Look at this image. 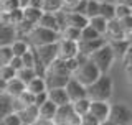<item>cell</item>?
Returning a JSON list of instances; mask_svg holds the SVG:
<instances>
[{
  "instance_id": "obj_1",
  "label": "cell",
  "mask_w": 132,
  "mask_h": 125,
  "mask_svg": "<svg viewBox=\"0 0 132 125\" xmlns=\"http://www.w3.org/2000/svg\"><path fill=\"white\" fill-rule=\"evenodd\" d=\"M112 79L107 74H101L97 81H94L91 86L86 87V94H88L89 101H99V102H107L112 95Z\"/></svg>"
},
{
  "instance_id": "obj_2",
  "label": "cell",
  "mask_w": 132,
  "mask_h": 125,
  "mask_svg": "<svg viewBox=\"0 0 132 125\" xmlns=\"http://www.w3.org/2000/svg\"><path fill=\"white\" fill-rule=\"evenodd\" d=\"M27 38L31 43L33 48H38V46H45V44L58 43V41L61 40V36H60V33L51 31V30H48V28H43V26H38V25H36Z\"/></svg>"
},
{
  "instance_id": "obj_3",
  "label": "cell",
  "mask_w": 132,
  "mask_h": 125,
  "mask_svg": "<svg viewBox=\"0 0 132 125\" xmlns=\"http://www.w3.org/2000/svg\"><path fill=\"white\" fill-rule=\"evenodd\" d=\"M114 59H116V58H114V53H112V49H111V46L107 43L89 56V61L99 69V73H101V74H107V71L111 69Z\"/></svg>"
},
{
  "instance_id": "obj_4",
  "label": "cell",
  "mask_w": 132,
  "mask_h": 125,
  "mask_svg": "<svg viewBox=\"0 0 132 125\" xmlns=\"http://www.w3.org/2000/svg\"><path fill=\"white\" fill-rule=\"evenodd\" d=\"M73 77L76 79L78 82H81L84 87H88V86L93 84L94 81H97V79L101 77V73H99V69L93 62L88 61V62H84V64H81L79 68H78V71L73 74Z\"/></svg>"
},
{
  "instance_id": "obj_5",
  "label": "cell",
  "mask_w": 132,
  "mask_h": 125,
  "mask_svg": "<svg viewBox=\"0 0 132 125\" xmlns=\"http://www.w3.org/2000/svg\"><path fill=\"white\" fill-rule=\"evenodd\" d=\"M116 125H130L132 123V110L126 104H114L111 105L109 110V119Z\"/></svg>"
},
{
  "instance_id": "obj_6",
  "label": "cell",
  "mask_w": 132,
  "mask_h": 125,
  "mask_svg": "<svg viewBox=\"0 0 132 125\" xmlns=\"http://www.w3.org/2000/svg\"><path fill=\"white\" fill-rule=\"evenodd\" d=\"M53 123L55 125H81V117L78 114H74L73 105L68 104V105L58 107Z\"/></svg>"
},
{
  "instance_id": "obj_7",
  "label": "cell",
  "mask_w": 132,
  "mask_h": 125,
  "mask_svg": "<svg viewBox=\"0 0 132 125\" xmlns=\"http://www.w3.org/2000/svg\"><path fill=\"white\" fill-rule=\"evenodd\" d=\"M66 94H68L69 97V102H76V101H81V99H86L88 97V94H86V87L81 84V82H78L76 79L71 76V79L68 81V84L64 87Z\"/></svg>"
},
{
  "instance_id": "obj_8",
  "label": "cell",
  "mask_w": 132,
  "mask_h": 125,
  "mask_svg": "<svg viewBox=\"0 0 132 125\" xmlns=\"http://www.w3.org/2000/svg\"><path fill=\"white\" fill-rule=\"evenodd\" d=\"M79 53L76 41H68V40H60L58 41V59H71L76 58V55Z\"/></svg>"
},
{
  "instance_id": "obj_9",
  "label": "cell",
  "mask_w": 132,
  "mask_h": 125,
  "mask_svg": "<svg viewBox=\"0 0 132 125\" xmlns=\"http://www.w3.org/2000/svg\"><path fill=\"white\" fill-rule=\"evenodd\" d=\"M35 49H36V55H38V58L41 59V62H43L46 68L55 59H58V43L38 46V48H35Z\"/></svg>"
},
{
  "instance_id": "obj_10",
  "label": "cell",
  "mask_w": 132,
  "mask_h": 125,
  "mask_svg": "<svg viewBox=\"0 0 132 125\" xmlns=\"http://www.w3.org/2000/svg\"><path fill=\"white\" fill-rule=\"evenodd\" d=\"M109 110H111V105H109L107 102L91 101V105H89V114L93 115V117L96 119L99 123L109 119Z\"/></svg>"
},
{
  "instance_id": "obj_11",
  "label": "cell",
  "mask_w": 132,
  "mask_h": 125,
  "mask_svg": "<svg viewBox=\"0 0 132 125\" xmlns=\"http://www.w3.org/2000/svg\"><path fill=\"white\" fill-rule=\"evenodd\" d=\"M106 43H107V40L104 36H99V38L91 40V41H79V43H78V48H79V53H82V55H86V56H91L94 51H97L99 48L104 46Z\"/></svg>"
},
{
  "instance_id": "obj_12",
  "label": "cell",
  "mask_w": 132,
  "mask_h": 125,
  "mask_svg": "<svg viewBox=\"0 0 132 125\" xmlns=\"http://www.w3.org/2000/svg\"><path fill=\"white\" fill-rule=\"evenodd\" d=\"M104 38L107 41H114V40H126V35H124L121 25H119V20H109L107 22V28H106V35Z\"/></svg>"
},
{
  "instance_id": "obj_13",
  "label": "cell",
  "mask_w": 132,
  "mask_h": 125,
  "mask_svg": "<svg viewBox=\"0 0 132 125\" xmlns=\"http://www.w3.org/2000/svg\"><path fill=\"white\" fill-rule=\"evenodd\" d=\"M69 79H71V76H56V74L46 73V76H45L46 91H51V89H64Z\"/></svg>"
},
{
  "instance_id": "obj_14",
  "label": "cell",
  "mask_w": 132,
  "mask_h": 125,
  "mask_svg": "<svg viewBox=\"0 0 132 125\" xmlns=\"http://www.w3.org/2000/svg\"><path fill=\"white\" fill-rule=\"evenodd\" d=\"M64 20H66V26H73V28H78V30L86 28L89 22L84 15L74 13V12H66V10H64Z\"/></svg>"
},
{
  "instance_id": "obj_15",
  "label": "cell",
  "mask_w": 132,
  "mask_h": 125,
  "mask_svg": "<svg viewBox=\"0 0 132 125\" xmlns=\"http://www.w3.org/2000/svg\"><path fill=\"white\" fill-rule=\"evenodd\" d=\"M23 20V10L18 8V10H13V12H0V22L3 25H8V26H16L20 25Z\"/></svg>"
},
{
  "instance_id": "obj_16",
  "label": "cell",
  "mask_w": 132,
  "mask_h": 125,
  "mask_svg": "<svg viewBox=\"0 0 132 125\" xmlns=\"http://www.w3.org/2000/svg\"><path fill=\"white\" fill-rule=\"evenodd\" d=\"M46 94H48V101L55 104L56 107H63V105L71 104L64 89H51V91H46Z\"/></svg>"
},
{
  "instance_id": "obj_17",
  "label": "cell",
  "mask_w": 132,
  "mask_h": 125,
  "mask_svg": "<svg viewBox=\"0 0 132 125\" xmlns=\"http://www.w3.org/2000/svg\"><path fill=\"white\" fill-rule=\"evenodd\" d=\"M16 40V31L13 26H8L0 22V48L10 46L12 43Z\"/></svg>"
},
{
  "instance_id": "obj_18",
  "label": "cell",
  "mask_w": 132,
  "mask_h": 125,
  "mask_svg": "<svg viewBox=\"0 0 132 125\" xmlns=\"http://www.w3.org/2000/svg\"><path fill=\"white\" fill-rule=\"evenodd\" d=\"M16 115L22 120V125H33L38 120V107H35V105L25 107L23 110L16 112Z\"/></svg>"
},
{
  "instance_id": "obj_19",
  "label": "cell",
  "mask_w": 132,
  "mask_h": 125,
  "mask_svg": "<svg viewBox=\"0 0 132 125\" xmlns=\"http://www.w3.org/2000/svg\"><path fill=\"white\" fill-rule=\"evenodd\" d=\"M13 99L5 92H0V122L10 114H13Z\"/></svg>"
},
{
  "instance_id": "obj_20",
  "label": "cell",
  "mask_w": 132,
  "mask_h": 125,
  "mask_svg": "<svg viewBox=\"0 0 132 125\" xmlns=\"http://www.w3.org/2000/svg\"><path fill=\"white\" fill-rule=\"evenodd\" d=\"M23 91H27V86L23 84L20 79H16L13 77L12 81H8L7 82V87H5V94H8L12 99H16L20 94L23 92Z\"/></svg>"
},
{
  "instance_id": "obj_21",
  "label": "cell",
  "mask_w": 132,
  "mask_h": 125,
  "mask_svg": "<svg viewBox=\"0 0 132 125\" xmlns=\"http://www.w3.org/2000/svg\"><path fill=\"white\" fill-rule=\"evenodd\" d=\"M107 44L111 46V49H112V53H114V58H124V55H126V51H127V48H129V44H130V41L129 40H114V41H107Z\"/></svg>"
},
{
  "instance_id": "obj_22",
  "label": "cell",
  "mask_w": 132,
  "mask_h": 125,
  "mask_svg": "<svg viewBox=\"0 0 132 125\" xmlns=\"http://www.w3.org/2000/svg\"><path fill=\"white\" fill-rule=\"evenodd\" d=\"M56 110H58V107L55 105V104H51L50 101H46L43 105L38 107V119L51 120V122H53V119H55V115H56Z\"/></svg>"
},
{
  "instance_id": "obj_23",
  "label": "cell",
  "mask_w": 132,
  "mask_h": 125,
  "mask_svg": "<svg viewBox=\"0 0 132 125\" xmlns=\"http://www.w3.org/2000/svg\"><path fill=\"white\" fill-rule=\"evenodd\" d=\"M46 73L50 74H56V76H71V73L66 68V62L63 59H55L51 64L48 66Z\"/></svg>"
},
{
  "instance_id": "obj_24",
  "label": "cell",
  "mask_w": 132,
  "mask_h": 125,
  "mask_svg": "<svg viewBox=\"0 0 132 125\" xmlns=\"http://www.w3.org/2000/svg\"><path fill=\"white\" fill-rule=\"evenodd\" d=\"M38 26H43V28H48V30H51V31L60 33V26H58L56 18H55L53 13H43L41 15V18L38 22Z\"/></svg>"
},
{
  "instance_id": "obj_25",
  "label": "cell",
  "mask_w": 132,
  "mask_h": 125,
  "mask_svg": "<svg viewBox=\"0 0 132 125\" xmlns=\"http://www.w3.org/2000/svg\"><path fill=\"white\" fill-rule=\"evenodd\" d=\"M27 91L30 94H33V95L41 94V92H46V84H45V79H41V77L31 79V81L27 84Z\"/></svg>"
},
{
  "instance_id": "obj_26",
  "label": "cell",
  "mask_w": 132,
  "mask_h": 125,
  "mask_svg": "<svg viewBox=\"0 0 132 125\" xmlns=\"http://www.w3.org/2000/svg\"><path fill=\"white\" fill-rule=\"evenodd\" d=\"M22 10H23V20H27V22H30L33 25H38L43 12L38 10V8H31V7H25Z\"/></svg>"
},
{
  "instance_id": "obj_27",
  "label": "cell",
  "mask_w": 132,
  "mask_h": 125,
  "mask_svg": "<svg viewBox=\"0 0 132 125\" xmlns=\"http://www.w3.org/2000/svg\"><path fill=\"white\" fill-rule=\"evenodd\" d=\"M114 12H116V5L109 2H99V16L109 22V20L114 18Z\"/></svg>"
},
{
  "instance_id": "obj_28",
  "label": "cell",
  "mask_w": 132,
  "mask_h": 125,
  "mask_svg": "<svg viewBox=\"0 0 132 125\" xmlns=\"http://www.w3.org/2000/svg\"><path fill=\"white\" fill-rule=\"evenodd\" d=\"M88 25L91 28H93V30H96L99 35L101 36H104L106 35V28H107V22L104 18H102V16H93V18H89V22H88Z\"/></svg>"
},
{
  "instance_id": "obj_29",
  "label": "cell",
  "mask_w": 132,
  "mask_h": 125,
  "mask_svg": "<svg viewBox=\"0 0 132 125\" xmlns=\"http://www.w3.org/2000/svg\"><path fill=\"white\" fill-rule=\"evenodd\" d=\"M60 36H61V40H68V41H76V43H79V40H81V30L73 28V26H66V28L61 30Z\"/></svg>"
},
{
  "instance_id": "obj_30",
  "label": "cell",
  "mask_w": 132,
  "mask_h": 125,
  "mask_svg": "<svg viewBox=\"0 0 132 125\" xmlns=\"http://www.w3.org/2000/svg\"><path fill=\"white\" fill-rule=\"evenodd\" d=\"M60 10H63V2L61 0H43V5H41L43 13H56Z\"/></svg>"
},
{
  "instance_id": "obj_31",
  "label": "cell",
  "mask_w": 132,
  "mask_h": 125,
  "mask_svg": "<svg viewBox=\"0 0 132 125\" xmlns=\"http://www.w3.org/2000/svg\"><path fill=\"white\" fill-rule=\"evenodd\" d=\"M10 48H12L13 56H16V58H22L25 53L30 49V46H28V43H27L25 40H15L13 43L10 44Z\"/></svg>"
},
{
  "instance_id": "obj_32",
  "label": "cell",
  "mask_w": 132,
  "mask_h": 125,
  "mask_svg": "<svg viewBox=\"0 0 132 125\" xmlns=\"http://www.w3.org/2000/svg\"><path fill=\"white\" fill-rule=\"evenodd\" d=\"M71 105H73V110H74V114H78V115L81 117V115H84V114H88V112H89L91 101H89L88 97H86V99H81V101H76V102H73Z\"/></svg>"
},
{
  "instance_id": "obj_33",
  "label": "cell",
  "mask_w": 132,
  "mask_h": 125,
  "mask_svg": "<svg viewBox=\"0 0 132 125\" xmlns=\"http://www.w3.org/2000/svg\"><path fill=\"white\" fill-rule=\"evenodd\" d=\"M35 71L33 69H27V68H22L20 71H16V79H20V81L23 82L25 86L28 84V82L31 81V79H35Z\"/></svg>"
},
{
  "instance_id": "obj_34",
  "label": "cell",
  "mask_w": 132,
  "mask_h": 125,
  "mask_svg": "<svg viewBox=\"0 0 132 125\" xmlns=\"http://www.w3.org/2000/svg\"><path fill=\"white\" fill-rule=\"evenodd\" d=\"M99 15V2L97 0H88V5H86V18H93V16Z\"/></svg>"
},
{
  "instance_id": "obj_35",
  "label": "cell",
  "mask_w": 132,
  "mask_h": 125,
  "mask_svg": "<svg viewBox=\"0 0 132 125\" xmlns=\"http://www.w3.org/2000/svg\"><path fill=\"white\" fill-rule=\"evenodd\" d=\"M132 15V10L129 7H126L124 3H117L116 5V12H114V18L116 20H122V18H126V16H129Z\"/></svg>"
},
{
  "instance_id": "obj_36",
  "label": "cell",
  "mask_w": 132,
  "mask_h": 125,
  "mask_svg": "<svg viewBox=\"0 0 132 125\" xmlns=\"http://www.w3.org/2000/svg\"><path fill=\"white\" fill-rule=\"evenodd\" d=\"M16 99H18V102L23 105V109H25V107H30V105H35V95L30 94L28 91H23Z\"/></svg>"
},
{
  "instance_id": "obj_37",
  "label": "cell",
  "mask_w": 132,
  "mask_h": 125,
  "mask_svg": "<svg viewBox=\"0 0 132 125\" xmlns=\"http://www.w3.org/2000/svg\"><path fill=\"white\" fill-rule=\"evenodd\" d=\"M99 33L96 31V30H93V28L89 26H86V28H82L81 30V40L79 41H91V40H96V38H99Z\"/></svg>"
},
{
  "instance_id": "obj_38",
  "label": "cell",
  "mask_w": 132,
  "mask_h": 125,
  "mask_svg": "<svg viewBox=\"0 0 132 125\" xmlns=\"http://www.w3.org/2000/svg\"><path fill=\"white\" fill-rule=\"evenodd\" d=\"M13 77H16V73L10 68V66H8V64L0 66V79H3L5 82H8V81H12Z\"/></svg>"
},
{
  "instance_id": "obj_39",
  "label": "cell",
  "mask_w": 132,
  "mask_h": 125,
  "mask_svg": "<svg viewBox=\"0 0 132 125\" xmlns=\"http://www.w3.org/2000/svg\"><path fill=\"white\" fill-rule=\"evenodd\" d=\"M119 25H121L124 35H126V38H127V36L132 33V15L126 16V18H122V20H119Z\"/></svg>"
},
{
  "instance_id": "obj_40",
  "label": "cell",
  "mask_w": 132,
  "mask_h": 125,
  "mask_svg": "<svg viewBox=\"0 0 132 125\" xmlns=\"http://www.w3.org/2000/svg\"><path fill=\"white\" fill-rule=\"evenodd\" d=\"M20 8V0H7L0 5V12H13Z\"/></svg>"
},
{
  "instance_id": "obj_41",
  "label": "cell",
  "mask_w": 132,
  "mask_h": 125,
  "mask_svg": "<svg viewBox=\"0 0 132 125\" xmlns=\"http://www.w3.org/2000/svg\"><path fill=\"white\" fill-rule=\"evenodd\" d=\"M12 58H13V53H12V48H10V46L0 48V59H2L3 64H8Z\"/></svg>"
},
{
  "instance_id": "obj_42",
  "label": "cell",
  "mask_w": 132,
  "mask_h": 125,
  "mask_svg": "<svg viewBox=\"0 0 132 125\" xmlns=\"http://www.w3.org/2000/svg\"><path fill=\"white\" fill-rule=\"evenodd\" d=\"M22 64H23V68H27V69H33V55H31V49H28V51L22 56Z\"/></svg>"
},
{
  "instance_id": "obj_43",
  "label": "cell",
  "mask_w": 132,
  "mask_h": 125,
  "mask_svg": "<svg viewBox=\"0 0 132 125\" xmlns=\"http://www.w3.org/2000/svg\"><path fill=\"white\" fill-rule=\"evenodd\" d=\"M2 123H3V125H22V120H20V117L13 112V114H10L8 117L3 119Z\"/></svg>"
},
{
  "instance_id": "obj_44",
  "label": "cell",
  "mask_w": 132,
  "mask_h": 125,
  "mask_svg": "<svg viewBox=\"0 0 132 125\" xmlns=\"http://www.w3.org/2000/svg\"><path fill=\"white\" fill-rule=\"evenodd\" d=\"M55 15V18H56V23H58V26H60V33L63 28H66V20H64V10H60V12H56V13H53Z\"/></svg>"
},
{
  "instance_id": "obj_45",
  "label": "cell",
  "mask_w": 132,
  "mask_h": 125,
  "mask_svg": "<svg viewBox=\"0 0 132 125\" xmlns=\"http://www.w3.org/2000/svg\"><path fill=\"white\" fill-rule=\"evenodd\" d=\"M81 125H99V122L88 112V114L81 115Z\"/></svg>"
},
{
  "instance_id": "obj_46",
  "label": "cell",
  "mask_w": 132,
  "mask_h": 125,
  "mask_svg": "<svg viewBox=\"0 0 132 125\" xmlns=\"http://www.w3.org/2000/svg\"><path fill=\"white\" fill-rule=\"evenodd\" d=\"M86 5H88V0H79L78 5L69 12H74V13H79V15H86Z\"/></svg>"
},
{
  "instance_id": "obj_47",
  "label": "cell",
  "mask_w": 132,
  "mask_h": 125,
  "mask_svg": "<svg viewBox=\"0 0 132 125\" xmlns=\"http://www.w3.org/2000/svg\"><path fill=\"white\" fill-rule=\"evenodd\" d=\"M66 68H68V71L71 73V76L74 73L78 71V68H79V64H78V61H76V58H71V59H66Z\"/></svg>"
},
{
  "instance_id": "obj_48",
  "label": "cell",
  "mask_w": 132,
  "mask_h": 125,
  "mask_svg": "<svg viewBox=\"0 0 132 125\" xmlns=\"http://www.w3.org/2000/svg\"><path fill=\"white\" fill-rule=\"evenodd\" d=\"M8 66H10V68L13 69L15 73H16V71H20V69L23 68V64H22V58H16V56H13V58L10 59V62H8Z\"/></svg>"
},
{
  "instance_id": "obj_49",
  "label": "cell",
  "mask_w": 132,
  "mask_h": 125,
  "mask_svg": "<svg viewBox=\"0 0 132 125\" xmlns=\"http://www.w3.org/2000/svg\"><path fill=\"white\" fill-rule=\"evenodd\" d=\"M122 62H124V66H132V43L129 44V48H127L126 55L122 58Z\"/></svg>"
},
{
  "instance_id": "obj_50",
  "label": "cell",
  "mask_w": 132,
  "mask_h": 125,
  "mask_svg": "<svg viewBox=\"0 0 132 125\" xmlns=\"http://www.w3.org/2000/svg\"><path fill=\"white\" fill-rule=\"evenodd\" d=\"M48 101V94L46 92H41V94H36L35 95V107H40L43 105L45 102Z\"/></svg>"
},
{
  "instance_id": "obj_51",
  "label": "cell",
  "mask_w": 132,
  "mask_h": 125,
  "mask_svg": "<svg viewBox=\"0 0 132 125\" xmlns=\"http://www.w3.org/2000/svg\"><path fill=\"white\" fill-rule=\"evenodd\" d=\"M61 2H63V8H66V12H69L78 5L79 0H61Z\"/></svg>"
},
{
  "instance_id": "obj_52",
  "label": "cell",
  "mask_w": 132,
  "mask_h": 125,
  "mask_svg": "<svg viewBox=\"0 0 132 125\" xmlns=\"http://www.w3.org/2000/svg\"><path fill=\"white\" fill-rule=\"evenodd\" d=\"M126 79H127V84L132 89V66H126Z\"/></svg>"
},
{
  "instance_id": "obj_53",
  "label": "cell",
  "mask_w": 132,
  "mask_h": 125,
  "mask_svg": "<svg viewBox=\"0 0 132 125\" xmlns=\"http://www.w3.org/2000/svg\"><path fill=\"white\" fill-rule=\"evenodd\" d=\"M41 5H43V0H30V3H28V7L38 8V10H41Z\"/></svg>"
},
{
  "instance_id": "obj_54",
  "label": "cell",
  "mask_w": 132,
  "mask_h": 125,
  "mask_svg": "<svg viewBox=\"0 0 132 125\" xmlns=\"http://www.w3.org/2000/svg\"><path fill=\"white\" fill-rule=\"evenodd\" d=\"M117 3H124L126 7H129L132 10V0H117Z\"/></svg>"
},
{
  "instance_id": "obj_55",
  "label": "cell",
  "mask_w": 132,
  "mask_h": 125,
  "mask_svg": "<svg viewBox=\"0 0 132 125\" xmlns=\"http://www.w3.org/2000/svg\"><path fill=\"white\" fill-rule=\"evenodd\" d=\"M5 87H7V82L3 79H0V92H5Z\"/></svg>"
},
{
  "instance_id": "obj_56",
  "label": "cell",
  "mask_w": 132,
  "mask_h": 125,
  "mask_svg": "<svg viewBox=\"0 0 132 125\" xmlns=\"http://www.w3.org/2000/svg\"><path fill=\"white\" fill-rule=\"evenodd\" d=\"M28 3H30V0H20V8L28 7Z\"/></svg>"
},
{
  "instance_id": "obj_57",
  "label": "cell",
  "mask_w": 132,
  "mask_h": 125,
  "mask_svg": "<svg viewBox=\"0 0 132 125\" xmlns=\"http://www.w3.org/2000/svg\"><path fill=\"white\" fill-rule=\"evenodd\" d=\"M99 125H116V123H112L111 120H104V122H101Z\"/></svg>"
},
{
  "instance_id": "obj_58",
  "label": "cell",
  "mask_w": 132,
  "mask_h": 125,
  "mask_svg": "<svg viewBox=\"0 0 132 125\" xmlns=\"http://www.w3.org/2000/svg\"><path fill=\"white\" fill-rule=\"evenodd\" d=\"M97 2H109V3H114L116 0H97Z\"/></svg>"
},
{
  "instance_id": "obj_59",
  "label": "cell",
  "mask_w": 132,
  "mask_h": 125,
  "mask_svg": "<svg viewBox=\"0 0 132 125\" xmlns=\"http://www.w3.org/2000/svg\"><path fill=\"white\" fill-rule=\"evenodd\" d=\"M127 40H129V41H130V43H132V33H130V35H129V36H127Z\"/></svg>"
},
{
  "instance_id": "obj_60",
  "label": "cell",
  "mask_w": 132,
  "mask_h": 125,
  "mask_svg": "<svg viewBox=\"0 0 132 125\" xmlns=\"http://www.w3.org/2000/svg\"><path fill=\"white\" fill-rule=\"evenodd\" d=\"M3 2H7V0H0V5H2V3H3Z\"/></svg>"
}]
</instances>
